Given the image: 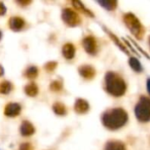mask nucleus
I'll use <instances>...</instances> for the list:
<instances>
[{"label":"nucleus","instance_id":"obj_18","mask_svg":"<svg viewBox=\"0 0 150 150\" xmlns=\"http://www.w3.org/2000/svg\"><path fill=\"white\" fill-rule=\"evenodd\" d=\"M72 4H73V6L76 8V9H77L78 11H82V12H83L84 14H86V15H88V16H90V17H93V14L81 3V2H79V1H72Z\"/></svg>","mask_w":150,"mask_h":150},{"label":"nucleus","instance_id":"obj_1","mask_svg":"<svg viewBox=\"0 0 150 150\" xmlns=\"http://www.w3.org/2000/svg\"><path fill=\"white\" fill-rule=\"evenodd\" d=\"M128 120L127 112L122 108H112L106 111L102 116L103 125L109 130H118L123 127Z\"/></svg>","mask_w":150,"mask_h":150},{"label":"nucleus","instance_id":"obj_2","mask_svg":"<svg viewBox=\"0 0 150 150\" xmlns=\"http://www.w3.org/2000/svg\"><path fill=\"white\" fill-rule=\"evenodd\" d=\"M105 83L106 91L113 97H122L127 91L126 82L119 74L115 72H107L105 74Z\"/></svg>","mask_w":150,"mask_h":150},{"label":"nucleus","instance_id":"obj_12","mask_svg":"<svg viewBox=\"0 0 150 150\" xmlns=\"http://www.w3.org/2000/svg\"><path fill=\"white\" fill-rule=\"evenodd\" d=\"M76 47L72 43H66L62 47V54L67 60H71L75 57Z\"/></svg>","mask_w":150,"mask_h":150},{"label":"nucleus","instance_id":"obj_27","mask_svg":"<svg viewBox=\"0 0 150 150\" xmlns=\"http://www.w3.org/2000/svg\"><path fill=\"white\" fill-rule=\"evenodd\" d=\"M147 90H148L149 94L150 95V78H149L148 81H147Z\"/></svg>","mask_w":150,"mask_h":150},{"label":"nucleus","instance_id":"obj_23","mask_svg":"<svg viewBox=\"0 0 150 150\" xmlns=\"http://www.w3.org/2000/svg\"><path fill=\"white\" fill-rule=\"evenodd\" d=\"M57 67V62H47L46 65H45V69L47 71V72H53Z\"/></svg>","mask_w":150,"mask_h":150},{"label":"nucleus","instance_id":"obj_4","mask_svg":"<svg viewBox=\"0 0 150 150\" xmlns=\"http://www.w3.org/2000/svg\"><path fill=\"white\" fill-rule=\"evenodd\" d=\"M134 113L137 120L146 123L150 121V98L145 96L140 98L139 102L134 108Z\"/></svg>","mask_w":150,"mask_h":150},{"label":"nucleus","instance_id":"obj_16","mask_svg":"<svg viewBox=\"0 0 150 150\" xmlns=\"http://www.w3.org/2000/svg\"><path fill=\"white\" fill-rule=\"evenodd\" d=\"M101 6L108 11H113L117 8L118 2L115 0H105V1H98V2Z\"/></svg>","mask_w":150,"mask_h":150},{"label":"nucleus","instance_id":"obj_21","mask_svg":"<svg viewBox=\"0 0 150 150\" xmlns=\"http://www.w3.org/2000/svg\"><path fill=\"white\" fill-rule=\"evenodd\" d=\"M25 76L29 79L36 78L38 76V68L36 66H30L25 72Z\"/></svg>","mask_w":150,"mask_h":150},{"label":"nucleus","instance_id":"obj_8","mask_svg":"<svg viewBox=\"0 0 150 150\" xmlns=\"http://www.w3.org/2000/svg\"><path fill=\"white\" fill-rule=\"evenodd\" d=\"M21 112V105L18 103H9L4 108V115L7 117H16Z\"/></svg>","mask_w":150,"mask_h":150},{"label":"nucleus","instance_id":"obj_10","mask_svg":"<svg viewBox=\"0 0 150 150\" xmlns=\"http://www.w3.org/2000/svg\"><path fill=\"white\" fill-rule=\"evenodd\" d=\"M74 109H75V112L79 113V114H83V113H86L89 109H90V105H89V103L83 99V98H77L75 102V105H74Z\"/></svg>","mask_w":150,"mask_h":150},{"label":"nucleus","instance_id":"obj_14","mask_svg":"<svg viewBox=\"0 0 150 150\" xmlns=\"http://www.w3.org/2000/svg\"><path fill=\"white\" fill-rule=\"evenodd\" d=\"M25 92L27 96L29 97H35L38 92H39V89H38V86L34 83H28L27 85H25Z\"/></svg>","mask_w":150,"mask_h":150},{"label":"nucleus","instance_id":"obj_17","mask_svg":"<svg viewBox=\"0 0 150 150\" xmlns=\"http://www.w3.org/2000/svg\"><path fill=\"white\" fill-rule=\"evenodd\" d=\"M128 62L134 71H135L137 73H141L142 71V66L141 62H139V60L136 59L135 57H130Z\"/></svg>","mask_w":150,"mask_h":150},{"label":"nucleus","instance_id":"obj_11","mask_svg":"<svg viewBox=\"0 0 150 150\" xmlns=\"http://www.w3.org/2000/svg\"><path fill=\"white\" fill-rule=\"evenodd\" d=\"M35 132V128L33 127V125L27 121V120H24L20 126V134L23 136H31L34 134Z\"/></svg>","mask_w":150,"mask_h":150},{"label":"nucleus","instance_id":"obj_5","mask_svg":"<svg viewBox=\"0 0 150 150\" xmlns=\"http://www.w3.org/2000/svg\"><path fill=\"white\" fill-rule=\"evenodd\" d=\"M62 18L69 26H76L81 24L82 20L80 16L70 8L63 9L62 12Z\"/></svg>","mask_w":150,"mask_h":150},{"label":"nucleus","instance_id":"obj_22","mask_svg":"<svg viewBox=\"0 0 150 150\" xmlns=\"http://www.w3.org/2000/svg\"><path fill=\"white\" fill-rule=\"evenodd\" d=\"M62 83L60 80H54L50 83V90L54 92H59L62 90Z\"/></svg>","mask_w":150,"mask_h":150},{"label":"nucleus","instance_id":"obj_9","mask_svg":"<svg viewBox=\"0 0 150 150\" xmlns=\"http://www.w3.org/2000/svg\"><path fill=\"white\" fill-rule=\"evenodd\" d=\"M9 26L12 31L18 32L25 26V20L20 17H11L9 19Z\"/></svg>","mask_w":150,"mask_h":150},{"label":"nucleus","instance_id":"obj_20","mask_svg":"<svg viewBox=\"0 0 150 150\" xmlns=\"http://www.w3.org/2000/svg\"><path fill=\"white\" fill-rule=\"evenodd\" d=\"M105 32L108 33V35H109V36L112 38V40L114 41V43H116V44L118 45V47H120V48L122 51H124L126 54H129V52H128V50L127 49V47H125V46L122 44V42H120V40H119V39H118V38H117V37H116V36L113 34V33H112L110 31H107L106 29H105Z\"/></svg>","mask_w":150,"mask_h":150},{"label":"nucleus","instance_id":"obj_28","mask_svg":"<svg viewBox=\"0 0 150 150\" xmlns=\"http://www.w3.org/2000/svg\"><path fill=\"white\" fill-rule=\"evenodd\" d=\"M3 75H4V69H3V67L0 65V76H3Z\"/></svg>","mask_w":150,"mask_h":150},{"label":"nucleus","instance_id":"obj_29","mask_svg":"<svg viewBox=\"0 0 150 150\" xmlns=\"http://www.w3.org/2000/svg\"><path fill=\"white\" fill-rule=\"evenodd\" d=\"M1 38H2V33L0 32V40H1Z\"/></svg>","mask_w":150,"mask_h":150},{"label":"nucleus","instance_id":"obj_3","mask_svg":"<svg viewBox=\"0 0 150 150\" xmlns=\"http://www.w3.org/2000/svg\"><path fill=\"white\" fill-rule=\"evenodd\" d=\"M123 19H124L126 25L130 30V32L137 39L142 40L144 36L145 29H144V26L142 25L141 21L138 19V18L134 14L129 12V13H126L124 15Z\"/></svg>","mask_w":150,"mask_h":150},{"label":"nucleus","instance_id":"obj_30","mask_svg":"<svg viewBox=\"0 0 150 150\" xmlns=\"http://www.w3.org/2000/svg\"><path fill=\"white\" fill-rule=\"evenodd\" d=\"M149 46H150V37L149 38Z\"/></svg>","mask_w":150,"mask_h":150},{"label":"nucleus","instance_id":"obj_13","mask_svg":"<svg viewBox=\"0 0 150 150\" xmlns=\"http://www.w3.org/2000/svg\"><path fill=\"white\" fill-rule=\"evenodd\" d=\"M105 150H127V148L122 142L109 141L105 146Z\"/></svg>","mask_w":150,"mask_h":150},{"label":"nucleus","instance_id":"obj_26","mask_svg":"<svg viewBox=\"0 0 150 150\" xmlns=\"http://www.w3.org/2000/svg\"><path fill=\"white\" fill-rule=\"evenodd\" d=\"M17 3H18V4L22 5V6H25V5L29 4L31 3V1H17Z\"/></svg>","mask_w":150,"mask_h":150},{"label":"nucleus","instance_id":"obj_24","mask_svg":"<svg viewBox=\"0 0 150 150\" xmlns=\"http://www.w3.org/2000/svg\"><path fill=\"white\" fill-rule=\"evenodd\" d=\"M19 150H33V147L29 142H24V143L20 144Z\"/></svg>","mask_w":150,"mask_h":150},{"label":"nucleus","instance_id":"obj_25","mask_svg":"<svg viewBox=\"0 0 150 150\" xmlns=\"http://www.w3.org/2000/svg\"><path fill=\"white\" fill-rule=\"evenodd\" d=\"M6 12V7L3 2H0V16H3Z\"/></svg>","mask_w":150,"mask_h":150},{"label":"nucleus","instance_id":"obj_15","mask_svg":"<svg viewBox=\"0 0 150 150\" xmlns=\"http://www.w3.org/2000/svg\"><path fill=\"white\" fill-rule=\"evenodd\" d=\"M53 111L55 114L59 116H63L67 113L66 106L61 102H56L53 105Z\"/></svg>","mask_w":150,"mask_h":150},{"label":"nucleus","instance_id":"obj_6","mask_svg":"<svg viewBox=\"0 0 150 150\" xmlns=\"http://www.w3.org/2000/svg\"><path fill=\"white\" fill-rule=\"evenodd\" d=\"M83 47L86 53L91 55H95L98 53V43L96 39L93 36H86L83 40Z\"/></svg>","mask_w":150,"mask_h":150},{"label":"nucleus","instance_id":"obj_7","mask_svg":"<svg viewBox=\"0 0 150 150\" xmlns=\"http://www.w3.org/2000/svg\"><path fill=\"white\" fill-rule=\"evenodd\" d=\"M78 72H79L80 76L86 80H91L96 76L95 68L92 67L91 65H88V64L80 66L78 68Z\"/></svg>","mask_w":150,"mask_h":150},{"label":"nucleus","instance_id":"obj_19","mask_svg":"<svg viewBox=\"0 0 150 150\" xmlns=\"http://www.w3.org/2000/svg\"><path fill=\"white\" fill-rule=\"evenodd\" d=\"M12 89V85L9 81H3L0 83V94H9Z\"/></svg>","mask_w":150,"mask_h":150}]
</instances>
